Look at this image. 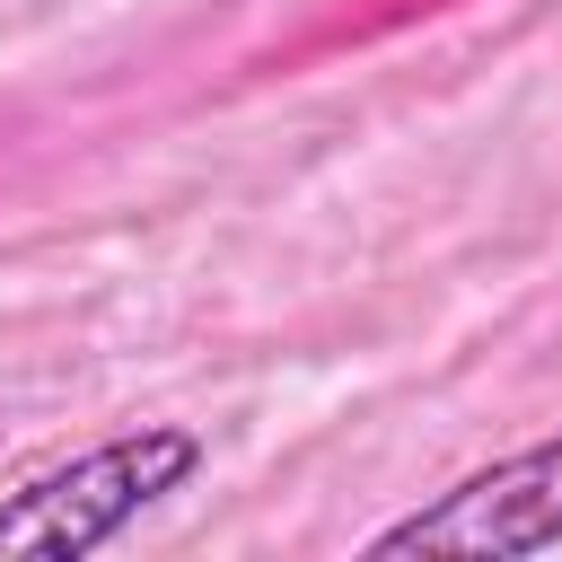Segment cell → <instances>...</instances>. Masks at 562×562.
Here are the masks:
<instances>
[{"instance_id":"cell-1","label":"cell","mask_w":562,"mask_h":562,"mask_svg":"<svg viewBox=\"0 0 562 562\" xmlns=\"http://www.w3.org/2000/svg\"><path fill=\"white\" fill-rule=\"evenodd\" d=\"M193 474H202V439L176 422H140L123 439H97L88 457H70L0 501V562H79V553L114 544L149 501L184 492Z\"/></svg>"},{"instance_id":"cell-2","label":"cell","mask_w":562,"mask_h":562,"mask_svg":"<svg viewBox=\"0 0 562 562\" xmlns=\"http://www.w3.org/2000/svg\"><path fill=\"white\" fill-rule=\"evenodd\" d=\"M544 544H562V430L536 448H509L501 465L465 474L430 509L369 536V553H465V562L544 553Z\"/></svg>"}]
</instances>
